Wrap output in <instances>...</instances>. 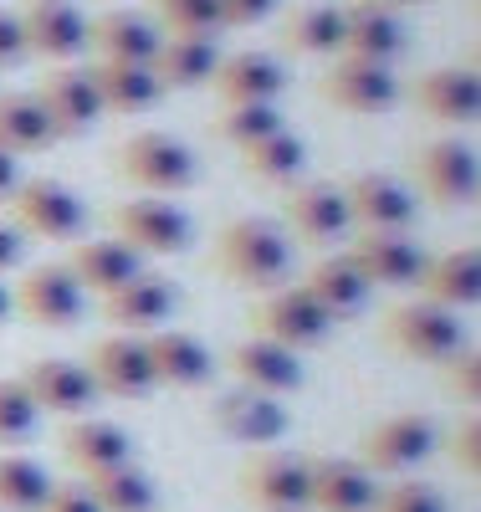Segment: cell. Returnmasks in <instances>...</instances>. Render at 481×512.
I'll return each instance as SVG.
<instances>
[{"label":"cell","instance_id":"38","mask_svg":"<svg viewBox=\"0 0 481 512\" xmlns=\"http://www.w3.org/2000/svg\"><path fill=\"white\" fill-rule=\"evenodd\" d=\"M52 472L41 461L21 456V451H6L0 456V512H41L52 492Z\"/></svg>","mask_w":481,"mask_h":512},{"label":"cell","instance_id":"25","mask_svg":"<svg viewBox=\"0 0 481 512\" xmlns=\"http://www.w3.org/2000/svg\"><path fill=\"white\" fill-rule=\"evenodd\" d=\"M215 98L226 108H246V103H277L287 93V67L272 57V52H231L221 57L210 77Z\"/></svg>","mask_w":481,"mask_h":512},{"label":"cell","instance_id":"24","mask_svg":"<svg viewBox=\"0 0 481 512\" xmlns=\"http://www.w3.org/2000/svg\"><path fill=\"white\" fill-rule=\"evenodd\" d=\"M231 374L241 390H256V395H297L302 390V354L272 344V338H241V344L231 349Z\"/></svg>","mask_w":481,"mask_h":512},{"label":"cell","instance_id":"31","mask_svg":"<svg viewBox=\"0 0 481 512\" xmlns=\"http://www.w3.org/2000/svg\"><path fill=\"white\" fill-rule=\"evenodd\" d=\"M87 47L98 52V62H154L159 52V26L144 11H103L87 21Z\"/></svg>","mask_w":481,"mask_h":512},{"label":"cell","instance_id":"18","mask_svg":"<svg viewBox=\"0 0 481 512\" xmlns=\"http://www.w3.org/2000/svg\"><path fill=\"white\" fill-rule=\"evenodd\" d=\"M343 195H348V216H354L359 231H410L415 226V195L395 175L364 169V175L343 185Z\"/></svg>","mask_w":481,"mask_h":512},{"label":"cell","instance_id":"4","mask_svg":"<svg viewBox=\"0 0 481 512\" xmlns=\"http://www.w3.org/2000/svg\"><path fill=\"white\" fill-rule=\"evenodd\" d=\"M6 205H11V226H16L21 236L67 241V246L87 236V205H82V195H77L67 180H52V175L21 180Z\"/></svg>","mask_w":481,"mask_h":512},{"label":"cell","instance_id":"15","mask_svg":"<svg viewBox=\"0 0 481 512\" xmlns=\"http://www.w3.org/2000/svg\"><path fill=\"white\" fill-rule=\"evenodd\" d=\"M36 103H41V113H47L57 139L93 134L98 118H103V103H98V88H93V77H87V67L47 72V77H41V88H36Z\"/></svg>","mask_w":481,"mask_h":512},{"label":"cell","instance_id":"52","mask_svg":"<svg viewBox=\"0 0 481 512\" xmlns=\"http://www.w3.org/2000/svg\"><path fill=\"white\" fill-rule=\"evenodd\" d=\"M471 72H476V77H481V47H476V52H471Z\"/></svg>","mask_w":481,"mask_h":512},{"label":"cell","instance_id":"42","mask_svg":"<svg viewBox=\"0 0 481 512\" xmlns=\"http://www.w3.org/2000/svg\"><path fill=\"white\" fill-rule=\"evenodd\" d=\"M374 512H451V502H446L441 487H430V482H400V487L379 492Z\"/></svg>","mask_w":481,"mask_h":512},{"label":"cell","instance_id":"9","mask_svg":"<svg viewBox=\"0 0 481 512\" xmlns=\"http://www.w3.org/2000/svg\"><path fill=\"white\" fill-rule=\"evenodd\" d=\"M415 180L430 205H471L481 195V154L461 139H430L425 149H415Z\"/></svg>","mask_w":481,"mask_h":512},{"label":"cell","instance_id":"33","mask_svg":"<svg viewBox=\"0 0 481 512\" xmlns=\"http://www.w3.org/2000/svg\"><path fill=\"white\" fill-rule=\"evenodd\" d=\"M87 77L98 88L103 113H149L164 98L154 67H144V62H93Z\"/></svg>","mask_w":481,"mask_h":512},{"label":"cell","instance_id":"21","mask_svg":"<svg viewBox=\"0 0 481 512\" xmlns=\"http://www.w3.org/2000/svg\"><path fill=\"white\" fill-rule=\"evenodd\" d=\"M405 47H410V31H405L400 11L369 6V0L343 6V52L338 57H359V62L395 67L405 57Z\"/></svg>","mask_w":481,"mask_h":512},{"label":"cell","instance_id":"22","mask_svg":"<svg viewBox=\"0 0 481 512\" xmlns=\"http://www.w3.org/2000/svg\"><path fill=\"white\" fill-rule=\"evenodd\" d=\"M67 272L77 277V287L87 292V297H113L118 287H128L139 272H144V256L139 251H128L118 236H82V241H72V251H67Z\"/></svg>","mask_w":481,"mask_h":512},{"label":"cell","instance_id":"43","mask_svg":"<svg viewBox=\"0 0 481 512\" xmlns=\"http://www.w3.org/2000/svg\"><path fill=\"white\" fill-rule=\"evenodd\" d=\"M446 390L466 405H481V349H466L446 364Z\"/></svg>","mask_w":481,"mask_h":512},{"label":"cell","instance_id":"16","mask_svg":"<svg viewBox=\"0 0 481 512\" xmlns=\"http://www.w3.org/2000/svg\"><path fill=\"white\" fill-rule=\"evenodd\" d=\"M87 374H93L98 395L108 400H149L159 384H154V369H149V349L139 333H113L93 349L87 359Z\"/></svg>","mask_w":481,"mask_h":512},{"label":"cell","instance_id":"36","mask_svg":"<svg viewBox=\"0 0 481 512\" xmlns=\"http://www.w3.org/2000/svg\"><path fill=\"white\" fill-rule=\"evenodd\" d=\"M241 169L261 185H292L302 169H308V144H302L292 128H277V134L241 149Z\"/></svg>","mask_w":481,"mask_h":512},{"label":"cell","instance_id":"6","mask_svg":"<svg viewBox=\"0 0 481 512\" xmlns=\"http://www.w3.org/2000/svg\"><path fill=\"white\" fill-rule=\"evenodd\" d=\"M108 221H113V236L139 256H180L195 241V221L180 205H169L159 195H139V200L113 205Z\"/></svg>","mask_w":481,"mask_h":512},{"label":"cell","instance_id":"53","mask_svg":"<svg viewBox=\"0 0 481 512\" xmlns=\"http://www.w3.org/2000/svg\"><path fill=\"white\" fill-rule=\"evenodd\" d=\"M476 16H481V0H476Z\"/></svg>","mask_w":481,"mask_h":512},{"label":"cell","instance_id":"44","mask_svg":"<svg viewBox=\"0 0 481 512\" xmlns=\"http://www.w3.org/2000/svg\"><path fill=\"white\" fill-rule=\"evenodd\" d=\"M451 461L461 466V472L481 477V415H471V420L456 425V436H451Z\"/></svg>","mask_w":481,"mask_h":512},{"label":"cell","instance_id":"41","mask_svg":"<svg viewBox=\"0 0 481 512\" xmlns=\"http://www.w3.org/2000/svg\"><path fill=\"white\" fill-rule=\"evenodd\" d=\"M277 128H282L277 103H246V108H226L221 123H215V134H221L226 144H236V149H246V144H256V139L277 134Z\"/></svg>","mask_w":481,"mask_h":512},{"label":"cell","instance_id":"50","mask_svg":"<svg viewBox=\"0 0 481 512\" xmlns=\"http://www.w3.org/2000/svg\"><path fill=\"white\" fill-rule=\"evenodd\" d=\"M11 313H16V292L6 287V277H0V323H6Z\"/></svg>","mask_w":481,"mask_h":512},{"label":"cell","instance_id":"29","mask_svg":"<svg viewBox=\"0 0 481 512\" xmlns=\"http://www.w3.org/2000/svg\"><path fill=\"white\" fill-rule=\"evenodd\" d=\"M302 292L313 297V303L333 318V323H348V318H359L364 308H369V297H374V287L359 277V267L348 262L343 251H333V256H318V262L308 267V277L297 282Z\"/></svg>","mask_w":481,"mask_h":512},{"label":"cell","instance_id":"17","mask_svg":"<svg viewBox=\"0 0 481 512\" xmlns=\"http://www.w3.org/2000/svg\"><path fill=\"white\" fill-rule=\"evenodd\" d=\"M287 226L297 241L308 246H338L354 231V216H348V195L333 180H308V185H292L287 195Z\"/></svg>","mask_w":481,"mask_h":512},{"label":"cell","instance_id":"35","mask_svg":"<svg viewBox=\"0 0 481 512\" xmlns=\"http://www.w3.org/2000/svg\"><path fill=\"white\" fill-rule=\"evenodd\" d=\"M52 144L57 134H52L47 113H41L36 93H0V149L21 159V154H41Z\"/></svg>","mask_w":481,"mask_h":512},{"label":"cell","instance_id":"26","mask_svg":"<svg viewBox=\"0 0 481 512\" xmlns=\"http://www.w3.org/2000/svg\"><path fill=\"white\" fill-rule=\"evenodd\" d=\"M415 292L425 297V303L451 308V313L481 308V246H456V251L430 256Z\"/></svg>","mask_w":481,"mask_h":512},{"label":"cell","instance_id":"46","mask_svg":"<svg viewBox=\"0 0 481 512\" xmlns=\"http://www.w3.org/2000/svg\"><path fill=\"white\" fill-rule=\"evenodd\" d=\"M31 52H26V31H21V16H11L0 6V72L6 67H21Z\"/></svg>","mask_w":481,"mask_h":512},{"label":"cell","instance_id":"45","mask_svg":"<svg viewBox=\"0 0 481 512\" xmlns=\"http://www.w3.org/2000/svg\"><path fill=\"white\" fill-rule=\"evenodd\" d=\"M282 0H221V26L226 31H241V26H261Z\"/></svg>","mask_w":481,"mask_h":512},{"label":"cell","instance_id":"3","mask_svg":"<svg viewBox=\"0 0 481 512\" xmlns=\"http://www.w3.org/2000/svg\"><path fill=\"white\" fill-rule=\"evenodd\" d=\"M379 338L395 354L415 359V364H451L456 354H466V323L451 308H435L425 297H410V303L389 308L379 323Z\"/></svg>","mask_w":481,"mask_h":512},{"label":"cell","instance_id":"12","mask_svg":"<svg viewBox=\"0 0 481 512\" xmlns=\"http://www.w3.org/2000/svg\"><path fill=\"white\" fill-rule=\"evenodd\" d=\"M16 379L26 384V395L36 400L41 415L77 420V415H93V405L103 400L87 364H77V359H31Z\"/></svg>","mask_w":481,"mask_h":512},{"label":"cell","instance_id":"8","mask_svg":"<svg viewBox=\"0 0 481 512\" xmlns=\"http://www.w3.org/2000/svg\"><path fill=\"white\" fill-rule=\"evenodd\" d=\"M318 98L333 103L338 113H354V118H379L400 103V77L395 67H379V62H359V57H333L328 72L318 77Z\"/></svg>","mask_w":481,"mask_h":512},{"label":"cell","instance_id":"28","mask_svg":"<svg viewBox=\"0 0 481 512\" xmlns=\"http://www.w3.org/2000/svg\"><path fill=\"white\" fill-rule=\"evenodd\" d=\"M215 425H221V436L241 441V446H277L287 436L292 415L282 410V400L272 395H256V390H231L215 400Z\"/></svg>","mask_w":481,"mask_h":512},{"label":"cell","instance_id":"49","mask_svg":"<svg viewBox=\"0 0 481 512\" xmlns=\"http://www.w3.org/2000/svg\"><path fill=\"white\" fill-rule=\"evenodd\" d=\"M21 180H26V175H21V159L0 149V205H6V200L16 195V185H21Z\"/></svg>","mask_w":481,"mask_h":512},{"label":"cell","instance_id":"10","mask_svg":"<svg viewBox=\"0 0 481 512\" xmlns=\"http://www.w3.org/2000/svg\"><path fill=\"white\" fill-rule=\"evenodd\" d=\"M16 313L36 328H77L87 313V292L77 287V277L67 272V262H41L31 267L16 287Z\"/></svg>","mask_w":481,"mask_h":512},{"label":"cell","instance_id":"47","mask_svg":"<svg viewBox=\"0 0 481 512\" xmlns=\"http://www.w3.org/2000/svg\"><path fill=\"white\" fill-rule=\"evenodd\" d=\"M41 512H103V507H98L93 492H87V482H67V487H52L47 492Z\"/></svg>","mask_w":481,"mask_h":512},{"label":"cell","instance_id":"48","mask_svg":"<svg viewBox=\"0 0 481 512\" xmlns=\"http://www.w3.org/2000/svg\"><path fill=\"white\" fill-rule=\"evenodd\" d=\"M21 256H26V236H21L11 221H0V277L16 272V267H21Z\"/></svg>","mask_w":481,"mask_h":512},{"label":"cell","instance_id":"39","mask_svg":"<svg viewBox=\"0 0 481 512\" xmlns=\"http://www.w3.org/2000/svg\"><path fill=\"white\" fill-rule=\"evenodd\" d=\"M149 21L159 36H221V0H149Z\"/></svg>","mask_w":481,"mask_h":512},{"label":"cell","instance_id":"27","mask_svg":"<svg viewBox=\"0 0 481 512\" xmlns=\"http://www.w3.org/2000/svg\"><path fill=\"white\" fill-rule=\"evenodd\" d=\"M144 349H149V369H154L159 390H200V384L210 379V369H215L210 349L185 328L144 333Z\"/></svg>","mask_w":481,"mask_h":512},{"label":"cell","instance_id":"2","mask_svg":"<svg viewBox=\"0 0 481 512\" xmlns=\"http://www.w3.org/2000/svg\"><path fill=\"white\" fill-rule=\"evenodd\" d=\"M113 169H118V180H128V185L144 190V195H159V200L185 195L200 180L195 149L185 139L164 134V128H144V134L123 139L113 149Z\"/></svg>","mask_w":481,"mask_h":512},{"label":"cell","instance_id":"51","mask_svg":"<svg viewBox=\"0 0 481 512\" xmlns=\"http://www.w3.org/2000/svg\"><path fill=\"white\" fill-rule=\"evenodd\" d=\"M369 6H384V11H410V6H425V0H369Z\"/></svg>","mask_w":481,"mask_h":512},{"label":"cell","instance_id":"1","mask_svg":"<svg viewBox=\"0 0 481 512\" xmlns=\"http://www.w3.org/2000/svg\"><path fill=\"white\" fill-rule=\"evenodd\" d=\"M215 267L246 292H277L292 282V236L277 221L241 216L215 236Z\"/></svg>","mask_w":481,"mask_h":512},{"label":"cell","instance_id":"13","mask_svg":"<svg viewBox=\"0 0 481 512\" xmlns=\"http://www.w3.org/2000/svg\"><path fill=\"white\" fill-rule=\"evenodd\" d=\"M241 497L256 512H308V456L261 451L241 466Z\"/></svg>","mask_w":481,"mask_h":512},{"label":"cell","instance_id":"5","mask_svg":"<svg viewBox=\"0 0 481 512\" xmlns=\"http://www.w3.org/2000/svg\"><path fill=\"white\" fill-rule=\"evenodd\" d=\"M333 328H338V323H333L297 282L267 292V297L256 303V313H251V333H256V338H272V344H282V349H292V354L323 349L328 338H333Z\"/></svg>","mask_w":481,"mask_h":512},{"label":"cell","instance_id":"23","mask_svg":"<svg viewBox=\"0 0 481 512\" xmlns=\"http://www.w3.org/2000/svg\"><path fill=\"white\" fill-rule=\"evenodd\" d=\"M62 456L72 472L82 477H98V472H113V466L134 461V436L123 431L118 420H103V415H77L62 425Z\"/></svg>","mask_w":481,"mask_h":512},{"label":"cell","instance_id":"14","mask_svg":"<svg viewBox=\"0 0 481 512\" xmlns=\"http://www.w3.org/2000/svg\"><path fill=\"white\" fill-rule=\"evenodd\" d=\"M379 482L354 456H308V512H374Z\"/></svg>","mask_w":481,"mask_h":512},{"label":"cell","instance_id":"20","mask_svg":"<svg viewBox=\"0 0 481 512\" xmlns=\"http://www.w3.org/2000/svg\"><path fill=\"white\" fill-rule=\"evenodd\" d=\"M174 313H180V287L159 272H139L128 287H118L113 297H103V318L118 328V333H154L164 328Z\"/></svg>","mask_w":481,"mask_h":512},{"label":"cell","instance_id":"34","mask_svg":"<svg viewBox=\"0 0 481 512\" xmlns=\"http://www.w3.org/2000/svg\"><path fill=\"white\" fill-rule=\"evenodd\" d=\"M282 47L297 57H338L343 6H292V16L282 21Z\"/></svg>","mask_w":481,"mask_h":512},{"label":"cell","instance_id":"7","mask_svg":"<svg viewBox=\"0 0 481 512\" xmlns=\"http://www.w3.org/2000/svg\"><path fill=\"white\" fill-rule=\"evenodd\" d=\"M435 446H441V431H435V420L430 415H389L379 420L374 431H364L359 441V461L369 466L374 477H405L415 472V466H425L435 456Z\"/></svg>","mask_w":481,"mask_h":512},{"label":"cell","instance_id":"30","mask_svg":"<svg viewBox=\"0 0 481 512\" xmlns=\"http://www.w3.org/2000/svg\"><path fill=\"white\" fill-rule=\"evenodd\" d=\"M415 103L435 123H481V77L471 67H430L415 82Z\"/></svg>","mask_w":481,"mask_h":512},{"label":"cell","instance_id":"11","mask_svg":"<svg viewBox=\"0 0 481 512\" xmlns=\"http://www.w3.org/2000/svg\"><path fill=\"white\" fill-rule=\"evenodd\" d=\"M343 256L359 267L369 287H415L425 272V246L410 231H359L343 246Z\"/></svg>","mask_w":481,"mask_h":512},{"label":"cell","instance_id":"32","mask_svg":"<svg viewBox=\"0 0 481 512\" xmlns=\"http://www.w3.org/2000/svg\"><path fill=\"white\" fill-rule=\"evenodd\" d=\"M154 77L164 93H190L205 88L221 67V47L210 36H159V52H154Z\"/></svg>","mask_w":481,"mask_h":512},{"label":"cell","instance_id":"40","mask_svg":"<svg viewBox=\"0 0 481 512\" xmlns=\"http://www.w3.org/2000/svg\"><path fill=\"white\" fill-rule=\"evenodd\" d=\"M41 431V410L36 400L26 395L21 379H0V446H26L31 436Z\"/></svg>","mask_w":481,"mask_h":512},{"label":"cell","instance_id":"37","mask_svg":"<svg viewBox=\"0 0 481 512\" xmlns=\"http://www.w3.org/2000/svg\"><path fill=\"white\" fill-rule=\"evenodd\" d=\"M87 492L98 497L103 512H159V487L139 461H123L113 472L87 477Z\"/></svg>","mask_w":481,"mask_h":512},{"label":"cell","instance_id":"19","mask_svg":"<svg viewBox=\"0 0 481 512\" xmlns=\"http://www.w3.org/2000/svg\"><path fill=\"white\" fill-rule=\"evenodd\" d=\"M21 31H26V52L41 62L67 67L72 57L87 52V16L72 0H31L21 16Z\"/></svg>","mask_w":481,"mask_h":512}]
</instances>
